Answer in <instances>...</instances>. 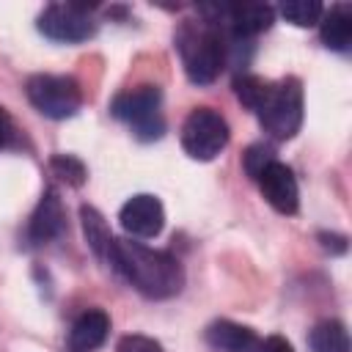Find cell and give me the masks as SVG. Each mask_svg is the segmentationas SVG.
Returning <instances> with one entry per match:
<instances>
[{"label":"cell","mask_w":352,"mask_h":352,"mask_svg":"<svg viewBox=\"0 0 352 352\" xmlns=\"http://www.w3.org/2000/svg\"><path fill=\"white\" fill-rule=\"evenodd\" d=\"M110 267L148 300L176 297L184 286V270L176 256H170L168 250L146 248L132 239H116Z\"/></svg>","instance_id":"6da1fadb"},{"label":"cell","mask_w":352,"mask_h":352,"mask_svg":"<svg viewBox=\"0 0 352 352\" xmlns=\"http://www.w3.org/2000/svg\"><path fill=\"white\" fill-rule=\"evenodd\" d=\"M176 50L184 66V74L192 85H212L226 69L231 44L223 25L204 22H182L176 30Z\"/></svg>","instance_id":"7a4b0ae2"},{"label":"cell","mask_w":352,"mask_h":352,"mask_svg":"<svg viewBox=\"0 0 352 352\" xmlns=\"http://www.w3.org/2000/svg\"><path fill=\"white\" fill-rule=\"evenodd\" d=\"M302 82L297 77L270 82V91L256 110L261 129L272 140H292L302 126Z\"/></svg>","instance_id":"3957f363"},{"label":"cell","mask_w":352,"mask_h":352,"mask_svg":"<svg viewBox=\"0 0 352 352\" xmlns=\"http://www.w3.org/2000/svg\"><path fill=\"white\" fill-rule=\"evenodd\" d=\"M110 113L124 121L132 135L143 143L160 140L165 135V118H162V91L151 82L121 91L110 102Z\"/></svg>","instance_id":"277c9868"},{"label":"cell","mask_w":352,"mask_h":352,"mask_svg":"<svg viewBox=\"0 0 352 352\" xmlns=\"http://www.w3.org/2000/svg\"><path fill=\"white\" fill-rule=\"evenodd\" d=\"M28 102L52 121L74 118L82 107V88L69 74H33L25 82Z\"/></svg>","instance_id":"5b68a950"},{"label":"cell","mask_w":352,"mask_h":352,"mask_svg":"<svg viewBox=\"0 0 352 352\" xmlns=\"http://www.w3.org/2000/svg\"><path fill=\"white\" fill-rule=\"evenodd\" d=\"M228 121L212 107H195L182 124V148L190 160L212 162L228 146Z\"/></svg>","instance_id":"8992f818"},{"label":"cell","mask_w":352,"mask_h":352,"mask_svg":"<svg viewBox=\"0 0 352 352\" xmlns=\"http://www.w3.org/2000/svg\"><path fill=\"white\" fill-rule=\"evenodd\" d=\"M94 8L96 6H85V3H50L38 14L36 28L50 41L80 44L96 33V22L91 14Z\"/></svg>","instance_id":"52a82bcc"},{"label":"cell","mask_w":352,"mask_h":352,"mask_svg":"<svg viewBox=\"0 0 352 352\" xmlns=\"http://www.w3.org/2000/svg\"><path fill=\"white\" fill-rule=\"evenodd\" d=\"M256 184L264 195V201L280 212V214H297L300 209V187H297V179L292 173V168L280 160H272L258 176H256Z\"/></svg>","instance_id":"ba28073f"},{"label":"cell","mask_w":352,"mask_h":352,"mask_svg":"<svg viewBox=\"0 0 352 352\" xmlns=\"http://www.w3.org/2000/svg\"><path fill=\"white\" fill-rule=\"evenodd\" d=\"M118 220H121V228L129 234V236H138V239H151L162 231L165 226V206L157 195L151 192H138L132 195L121 212H118Z\"/></svg>","instance_id":"9c48e42d"},{"label":"cell","mask_w":352,"mask_h":352,"mask_svg":"<svg viewBox=\"0 0 352 352\" xmlns=\"http://www.w3.org/2000/svg\"><path fill=\"white\" fill-rule=\"evenodd\" d=\"M66 231V209L58 198V192L50 187L44 190V195L38 198L30 220H28V242L30 245H47L52 239H58Z\"/></svg>","instance_id":"30bf717a"},{"label":"cell","mask_w":352,"mask_h":352,"mask_svg":"<svg viewBox=\"0 0 352 352\" xmlns=\"http://www.w3.org/2000/svg\"><path fill=\"white\" fill-rule=\"evenodd\" d=\"M110 333V316L102 308H88L77 316V322L69 330V349L72 352H94L107 341Z\"/></svg>","instance_id":"8fae6325"},{"label":"cell","mask_w":352,"mask_h":352,"mask_svg":"<svg viewBox=\"0 0 352 352\" xmlns=\"http://www.w3.org/2000/svg\"><path fill=\"white\" fill-rule=\"evenodd\" d=\"M319 38L333 52H349L352 50V6L336 3L330 11L319 19Z\"/></svg>","instance_id":"7c38bea8"},{"label":"cell","mask_w":352,"mask_h":352,"mask_svg":"<svg viewBox=\"0 0 352 352\" xmlns=\"http://www.w3.org/2000/svg\"><path fill=\"white\" fill-rule=\"evenodd\" d=\"M206 341L217 352H258L261 341L250 327H242L236 322L220 319L206 327Z\"/></svg>","instance_id":"4fadbf2b"},{"label":"cell","mask_w":352,"mask_h":352,"mask_svg":"<svg viewBox=\"0 0 352 352\" xmlns=\"http://www.w3.org/2000/svg\"><path fill=\"white\" fill-rule=\"evenodd\" d=\"M80 223H82V234L88 248L94 250L96 258H102L107 267L113 261V250H116V236L110 234V226L104 223V217L99 214V209L82 204L80 206Z\"/></svg>","instance_id":"5bb4252c"},{"label":"cell","mask_w":352,"mask_h":352,"mask_svg":"<svg viewBox=\"0 0 352 352\" xmlns=\"http://www.w3.org/2000/svg\"><path fill=\"white\" fill-rule=\"evenodd\" d=\"M308 346L311 352H352L349 330L338 319H322L308 333Z\"/></svg>","instance_id":"9a60e30c"},{"label":"cell","mask_w":352,"mask_h":352,"mask_svg":"<svg viewBox=\"0 0 352 352\" xmlns=\"http://www.w3.org/2000/svg\"><path fill=\"white\" fill-rule=\"evenodd\" d=\"M267 91H270V80H264V77H258V74H236L234 77V94H236V99L248 107V110H258V104L264 102V96H267Z\"/></svg>","instance_id":"2e32d148"},{"label":"cell","mask_w":352,"mask_h":352,"mask_svg":"<svg viewBox=\"0 0 352 352\" xmlns=\"http://www.w3.org/2000/svg\"><path fill=\"white\" fill-rule=\"evenodd\" d=\"M280 14L286 16V22H292L297 28H314L322 19L324 6L319 0H283Z\"/></svg>","instance_id":"e0dca14e"},{"label":"cell","mask_w":352,"mask_h":352,"mask_svg":"<svg viewBox=\"0 0 352 352\" xmlns=\"http://www.w3.org/2000/svg\"><path fill=\"white\" fill-rule=\"evenodd\" d=\"M50 170H52L60 182H66L69 187H82V184L88 182V168H85V162H82L80 157H74V154H55V157L50 160Z\"/></svg>","instance_id":"ac0fdd59"},{"label":"cell","mask_w":352,"mask_h":352,"mask_svg":"<svg viewBox=\"0 0 352 352\" xmlns=\"http://www.w3.org/2000/svg\"><path fill=\"white\" fill-rule=\"evenodd\" d=\"M272 160H275V151H272L270 146H264V143H256V146H250V148L242 154V165H245V170H248L250 179H256Z\"/></svg>","instance_id":"d6986e66"},{"label":"cell","mask_w":352,"mask_h":352,"mask_svg":"<svg viewBox=\"0 0 352 352\" xmlns=\"http://www.w3.org/2000/svg\"><path fill=\"white\" fill-rule=\"evenodd\" d=\"M116 352H165L160 341L148 338V336H140V333H129L124 338H118V346Z\"/></svg>","instance_id":"ffe728a7"},{"label":"cell","mask_w":352,"mask_h":352,"mask_svg":"<svg viewBox=\"0 0 352 352\" xmlns=\"http://www.w3.org/2000/svg\"><path fill=\"white\" fill-rule=\"evenodd\" d=\"M258 352H294L292 341H286L283 336H267L258 346Z\"/></svg>","instance_id":"44dd1931"},{"label":"cell","mask_w":352,"mask_h":352,"mask_svg":"<svg viewBox=\"0 0 352 352\" xmlns=\"http://www.w3.org/2000/svg\"><path fill=\"white\" fill-rule=\"evenodd\" d=\"M322 239V248L330 250V253H346V236L341 234H319Z\"/></svg>","instance_id":"7402d4cb"},{"label":"cell","mask_w":352,"mask_h":352,"mask_svg":"<svg viewBox=\"0 0 352 352\" xmlns=\"http://www.w3.org/2000/svg\"><path fill=\"white\" fill-rule=\"evenodd\" d=\"M11 118L6 116V110L0 107V148H6L8 146V138H11Z\"/></svg>","instance_id":"603a6c76"}]
</instances>
